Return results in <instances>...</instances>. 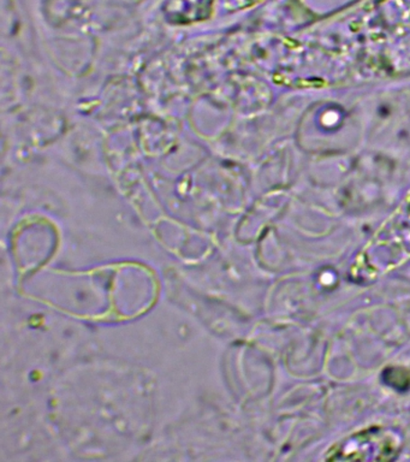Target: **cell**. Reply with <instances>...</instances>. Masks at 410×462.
<instances>
[{"label": "cell", "mask_w": 410, "mask_h": 462, "mask_svg": "<svg viewBox=\"0 0 410 462\" xmlns=\"http://www.w3.org/2000/svg\"><path fill=\"white\" fill-rule=\"evenodd\" d=\"M402 433L395 428L373 425L344 437L327 449L329 461H392L401 454Z\"/></svg>", "instance_id": "6da1fadb"}]
</instances>
